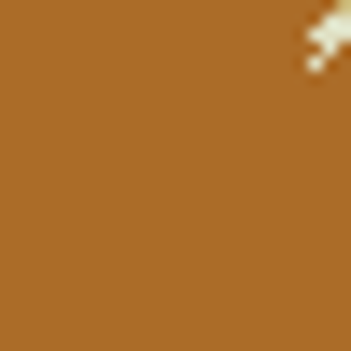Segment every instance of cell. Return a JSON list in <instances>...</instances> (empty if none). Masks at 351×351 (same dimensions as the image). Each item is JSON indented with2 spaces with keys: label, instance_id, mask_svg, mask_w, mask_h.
Returning <instances> with one entry per match:
<instances>
[{
  "label": "cell",
  "instance_id": "obj_1",
  "mask_svg": "<svg viewBox=\"0 0 351 351\" xmlns=\"http://www.w3.org/2000/svg\"><path fill=\"white\" fill-rule=\"evenodd\" d=\"M309 84H351V0L309 14Z\"/></svg>",
  "mask_w": 351,
  "mask_h": 351
}]
</instances>
